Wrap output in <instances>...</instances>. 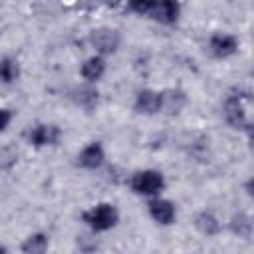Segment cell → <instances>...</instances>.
Instances as JSON below:
<instances>
[{
  "instance_id": "cell-1",
  "label": "cell",
  "mask_w": 254,
  "mask_h": 254,
  "mask_svg": "<svg viewBox=\"0 0 254 254\" xmlns=\"http://www.w3.org/2000/svg\"><path fill=\"white\" fill-rule=\"evenodd\" d=\"M119 220V212L111 202H99L93 204L83 212V222L93 230V232H105L111 230Z\"/></svg>"
},
{
  "instance_id": "cell-2",
  "label": "cell",
  "mask_w": 254,
  "mask_h": 254,
  "mask_svg": "<svg viewBox=\"0 0 254 254\" xmlns=\"http://www.w3.org/2000/svg\"><path fill=\"white\" fill-rule=\"evenodd\" d=\"M129 187L133 192L141 196H159V192L165 189V177L161 171L155 169H143L131 175Z\"/></svg>"
},
{
  "instance_id": "cell-3",
  "label": "cell",
  "mask_w": 254,
  "mask_h": 254,
  "mask_svg": "<svg viewBox=\"0 0 254 254\" xmlns=\"http://www.w3.org/2000/svg\"><path fill=\"white\" fill-rule=\"evenodd\" d=\"M250 95L248 93H232L224 103V117L236 129L250 127Z\"/></svg>"
},
{
  "instance_id": "cell-4",
  "label": "cell",
  "mask_w": 254,
  "mask_h": 254,
  "mask_svg": "<svg viewBox=\"0 0 254 254\" xmlns=\"http://www.w3.org/2000/svg\"><path fill=\"white\" fill-rule=\"evenodd\" d=\"M26 137H28V143L34 147H48V145H56L60 141L62 131L54 123H38L28 129Z\"/></svg>"
},
{
  "instance_id": "cell-5",
  "label": "cell",
  "mask_w": 254,
  "mask_h": 254,
  "mask_svg": "<svg viewBox=\"0 0 254 254\" xmlns=\"http://www.w3.org/2000/svg\"><path fill=\"white\" fill-rule=\"evenodd\" d=\"M89 44L99 54H111L119 48V34L113 28H97L89 34Z\"/></svg>"
},
{
  "instance_id": "cell-6",
  "label": "cell",
  "mask_w": 254,
  "mask_h": 254,
  "mask_svg": "<svg viewBox=\"0 0 254 254\" xmlns=\"http://www.w3.org/2000/svg\"><path fill=\"white\" fill-rule=\"evenodd\" d=\"M149 216L159 224H171L177 216V208L171 200L155 196L149 200Z\"/></svg>"
},
{
  "instance_id": "cell-7",
  "label": "cell",
  "mask_w": 254,
  "mask_h": 254,
  "mask_svg": "<svg viewBox=\"0 0 254 254\" xmlns=\"http://www.w3.org/2000/svg\"><path fill=\"white\" fill-rule=\"evenodd\" d=\"M208 50L214 58H228L238 50V40L232 34H214L208 40Z\"/></svg>"
},
{
  "instance_id": "cell-8",
  "label": "cell",
  "mask_w": 254,
  "mask_h": 254,
  "mask_svg": "<svg viewBox=\"0 0 254 254\" xmlns=\"http://www.w3.org/2000/svg\"><path fill=\"white\" fill-rule=\"evenodd\" d=\"M103 161H105V151H103L101 143H95V141L85 145L81 149V153L77 155V165L81 169H89V171L99 169L103 165Z\"/></svg>"
},
{
  "instance_id": "cell-9",
  "label": "cell",
  "mask_w": 254,
  "mask_h": 254,
  "mask_svg": "<svg viewBox=\"0 0 254 254\" xmlns=\"http://www.w3.org/2000/svg\"><path fill=\"white\" fill-rule=\"evenodd\" d=\"M179 14H181V4L179 2H173V0H163V2H155L153 4V10H151V18L157 20L159 24H175L179 20Z\"/></svg>"
},
{
  "instance_id": "cell-10",
  "label": "cell",
  "mask_w": 254,
  "mask_h": 254,
  "mask_svg": "<svg viewBox=\"0 0 254 254\" xmlns=\"http://www.w3.org/2000/svg\"><path fill=\"white\" fill-rule=\"evenodd\" d=\"M135 109L145 115H153L161 111V93L155 89H141L135 97Z\"/></svg>"
},
{
  "instance_id": "cell-11",
  "label": "cell",
  "mask_w": 254,
  "mask_h": 254,
  "mask_svg": "<svg viewBox=\"0 0 254 254\" xmlns=\"http://www.w3.org/2000/svg\"><path fill=\"white\" fill-rule=\"evenodd\" d=\"M159 93H161V111L163 113L177 115L187 103V95L181 89H165Z\"/></svg>"
},
{
  "instance_id": "cell-12",
  "label": "cell",
  "mask_w": 254,
  "mask_h": 254,
  "mask_svg": "<svg viewBox=\"0 0 254 254\" xmlns=\"http://www.w3.org/2000/svg\"><path fill=\"white\" fill-rule=\"evenodd\" d=\"M79 71H81V77L87 79L89 83L91 81H97L105 73V62H103L101 56H91V58H87L81 64V69Z\"/></svg>"
},
{
  "instance_id": "cell-13",
  "label": "cell",
  "mask_w": 254,
  "mask_h": 254,
  "mask_svg": "<svg viewBox=\"0 0 254 254\" xmlns=\"http://www.w3.org/2000/svg\"><path fill=\"white\" fill-rule=\"evenodd\" d=\"M48 244H50V240L44 232H34L22 242V252L24 254H46Z\"/></svg>"
},
{
  "instance_id": "cell-14",
  "label": "cell",
  "mask_w": 254,
  "mask_h": 254,
  "mask_svg": "<svg viewBox=\"0 0 254 254\" xmlns=\"http://www.w3.org/2000/svg\"><path fill=\"white\" fill-rule=\"evenodd\" d=\"M73 99H75L77 105H81L85 109H93L97 105V101H99V93L91 85H81V87H77L73 91Z\"/></svg>"
},
{
  "instance_id": "cell-15",
  "label": "cell",
  "mask_w": 254,
  "mask_h": 254,
  "mask_svg": "<svg viewBox=\"0 0 254 254\" xmlns=\"http://www.w3.org/2000/svg\"><path fill=\"white\" fill-rule=\"evenodd\" d=\"M194 224H196V228H198L202 234H206V236H212V234H216V232L220 230L218 218H216L212 212H206V210H202L200 214H196Z\"/></svg>"
},
{
  "instance_id": "cell-16",
  "label": "cell",
  "mask_w": 254,
  "mask_h": 254,
  "mask_svg": "<svg viewBox=\"0 0 254 254\" xmlns=\"http://www.w3.org/2000/svg\"><path fill=\"white\" fill-rule=\"evenodd\" d=\"M20 75V65L14 58H2L0 60V81L2 83H14Z\"/></svg>"
},
{
  "instance_id": "cell-17",
  "label": "cell",
  "mask_w": 254,
  "mask_h": 254,
  "mask_svg": "<svg viewBox=\"0 0 254 254\" xmlns=\"http://www.w3.org/2000/svg\"><path fill=\"white\" fill-rule=\"evenodd\" d=\"M230 228H232L234 234H238V236H242V238H250V236H252V220H250L248 214H242V212H240V214L232 216Z\"/></svg>"
},
{
  "instance_id": "cell-18",
  "label": "cell",
  "mask_w": 254,
  "mask_h": 254,
  "mask_svg": "<svg viewBox=\"0 0 254 254\" xmlns=\"http://www.w3.org/2000/svg\"><path fill=\"white\" fill-rule=\"evenodd\" d=\"M16 157H18V153H16L14 149H10V147L0 149V173L8 171V169L16 163Z\"/></svg>"
},
{
  "instance_id": "cell-19",
  "label": "cell",
  "mask_w": 254,
  "mask_h": 254,
  "mask_svg": "<svg viewBox=\"0 0 254 254\" xmlns=\"http://www.w3.org/2000/svg\"><path fill=\"white\" fill-rule=\"evenodd\" d=\"M153 4H155V2H151V0H135V2L129 4V8H131L133 12H137L139 16H149L151 10H153Z\"/></svg>"
},
{
  "instance_id": "cell-20",
  "label": "cell",
  "mask_w": 254,
  "mask_h": 254,
  "mask_svg": "<svg viewBox=\"0 0 254 254\" xmlns=\"http://www.w3.org/2000/svg\"><path fill=\"white\" fill-rule=\"evenodd\" d=\"M10 121H12V111L6 107H0V133L10 125Z\"/></svg>"
},
{
  "instance_id": "cell-21",
  "label": "cell",
  "mask_w": 254,
  "mask_h": 254,
  "mask_svg": "<svg viewBox=\"0 0 254 254\" xmlns=\"http://www.w3.org/2000/svg\"><path fill=\"white\" fill-rule=\"evenodd\" d=\"M79 242H81V248H83V252H89V250L97 248V242H95V240H89V238H85V236H83Z\"/></svg>"
},
{
  "instance_id": "cell-22",
  "label": "cell",
  "mask_w": 254,
  "mask_h": 254,
  "mask_svg": "<svg viewBox=\"0 0 254 254\" xmlns=\"http://www.w3.org/2000/svg\"><path fill=\"white\" fill-rule=\"evenodd\" d=\"M0 254H6V248L4 246H0Z\"/></svg>"
}]
</instances>
